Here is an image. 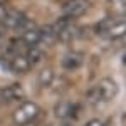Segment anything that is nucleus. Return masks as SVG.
I'll list each match as a JSON object with an SVG mask.
<instances>
[{"label": "nucleus", "mask_w": 126, "mask_h": 126, "mask_svg": "<svg viewBox=\"0 0 126 126\" xmlns=\"http://www.w3.org/2000/svg\"><path fill=\"white\" fill-rule=\"evenodd\" d=\"M96 32L106 40H126V15L106 17L96 25Z\"/></svg>", "instance_id": "f257e3e1"}, {"label": "nucleus", "mask_w": 126, "mask_h": 126, "mask_svg": "<svg viewBox=\"0 0 126 126\" xmlns=\"http://www.w3.org/2000/svg\"><path fill=\"white\" fill-rule=\"evenodd\" d=\"M40 108L32 101H24L12 113V121L17 126H34L39 121Z\"/></svg>", "instance_id": "f03ea898"}, {"label": "nucleus", "mask_w": 126, "mask_h": 126, "mask_svg": "<svg viewBox=\"0 0 126 126\" xmlns=\"http://www.w3.org/2000/svg\"><path fill=\"white\" fill-rule=\"evenodd\" d=\"M116 82L113 81V79H103L99 84H96L94 87H91L89 91H87V101L91 103V104H101V103H108V101H111L113 97L116 96Z\"/></svg>", "instance_id": "7ed1b4c3"}, {"label": "nucleus", "mask_w": 126, "mask_h": 126, "mask_svg": "<svg viewBox=\"0 0 126 126\" xmlns=\"http://www.w3.org/2000/svg\"><path fill=\"white\" fill-rule=\"evenodd\" d=\"M89 7H91L89 0H66L62 3V15L76 20L79 17H82L89 10Z\"/></svg>", "instance_id": "20e7f679"}, {"label": "nucleus", "mask_w": 126, "mask_h": 126, "mask_svg": "<svg viewBox=\"0 0 126 126\" xmlns=\"http://www.w3.org/2000/svg\"><path fill=\"white\" fill-rule=\"evenodd\" d=\"M27 20H29V17L24 12H20V10H9L7 15H5V19H3V27H5L7 32L9 30L20 32L22 27L27 24Z\"/></svg>", "instance_id": "39448f33"}, {"label": "nucleus", "mask_w": 126, "mask_h": 126, "mask_svg": "<svg viewBox=\"0 0 126 126\" xmlns=\"http://www.w3.org/2000/svg\"><path fill=\"white\" fill-rule=\"evenodd\" d=\"M2 93V101L3 104H10V103H17L24 97V89L20 84H9L5 87H0Z\"/></svg>", "instance_id": "423d86ee"}, {"label": "nucleus", "mask_w": 126, "mask_h": 126, "mask_svg": "<svg viewBox=\"0 0 126 126\" xmlns=\"http://www.w3.org/2000/svg\"><path fill=\"white\" fill-rule=\"evenodd\" d=\"M78 113V106L74 103H69V101H62L56 106V116L62 121H69L76 116Z\"/></svg>", "instance_id": "0eeeda50"}, {"label": "nucleus", "mask_w": 126, "mask_h": 126, "mask_svg": "<svg viewBox=\"0 0 126 126\" xmlns=\"http://www.w3.org/2000/svg\"><path fill=\"white\" fill-rule=\"evenodd\" d=\"M84 61V56L81 52H76V50H71L67 52L64 57H62V66L66 69H78Z\"/></svg>", "instance_id": "6e6552de"}, {"label": "nucleus", "mask_w": 126, "mask_h": 126, "mask_svg": "<svg viewBox=\"0 0 126 126\" xmlns=\"http://www.w3.org/2000/svg\"><path fill=\"white\" fill-rule=\"evenodd\" d=\"M7 12H9V7H7L3 2H0V24H3V19H5V15H7Z\"/></svg>", "instance_id": "1a4fd4ad"}, {"label": "nucleus", "mask_w": 126, "mask_h": 126, "mask_svg": "<svg viewBox=\"0 0 126 126\" xmlns=\"http://www.w3.org/2000/svg\"><path fill=\"white\" fill-rule=\"evenodd\" d=\"M84 126H104V123H103V121H99V119H89Z\"/></svg>", "instance_id": "9d476101"}, {"label": "nucleus", "mask_w": 126, "mask_h": 126, "mask_svg": "<svg viewBox=\"0 0 126 126\" xmlns=\"http://www.w3.org/2000/svg\"><path fill=\"white\" fill-rule=\"evenodd\" d=\"M0 106H3V101H2V93H0Z\"/></svg>", "instance_id": "9b49d317"}, {"label": "nucleus", "mask_w": 126, "mask_h": 126, "mask_svg": "<svg viewBox=\"0 0 126 126\" xmlns=\"http://www.w3.org/2000/svg\"><path fill=\"white\" fill-rule=\"evenodd\" d=\"M62 126H72V125H71L69 121H66V123H64V125H62Z\"/></svg>", "instance_id": "f8f14e48"}]
</instances>
